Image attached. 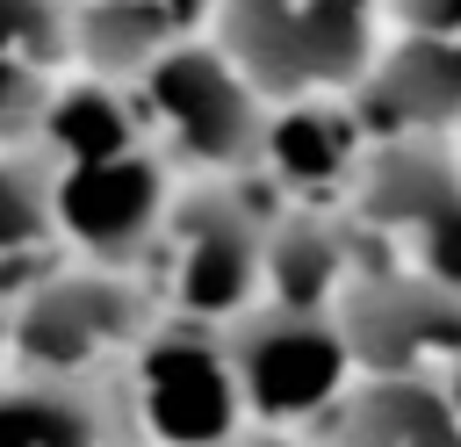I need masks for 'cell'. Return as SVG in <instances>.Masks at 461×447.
<instances>
[{"label":"cell","instance_id":"6da1fadb","mask_svg":"<svg viewBox=\"0 0 461 447\" xmlns=\"http://www.w3.org/2000/svg\"><path fill=\"white\" fill-rule=\"evenodd\" d=\"M223 58L252 94L317 101L375 65V0H223Z\"/></svg>","mask_w":461,"mask_h":447},{"label":"cell","instance_id":"7a4b0ae2","mask_svg":"<svg viewBox=\"0 0 461 447\" xmlns=\"http://www.w3.org/2000/svg\"><path fill=\"white\" fill-rule=\"evenodd\" d=\"M331 324L360 375H447L461 360V288L418 267H367L339 288Z\"/></svg>","mask_w":461,"mask_h":447},{"label":"cell","instance_id":"3957f363","mask_svg":"<svg viewBox=\"0 0 461 447\" xmlns=\"http://www.w3.org/2000/svg\"><path fill=\"white\" fill-rule=\"evenodd\" d=\"M223 360H230L238 404L259 411L267 425L317 418L353 382V360H346V339H339L331 310H281V303L252 310V317H238Z\"/></svg>","mask_w":461,"mask_h":447},{"label":"cell","instance_id":"277c9868","mask_svg":"<svg viewBox=\"0 0 461 447\" xmlns=\"http://www.w3.org/2000/svg\"><path fill=\"white\" fill-rule=\"evenodd\" d=\"M144 94L151 115L173 130V144L202 166H252L259 159V94L238 79V65L223 50H158L144 65Z\"/></svg>","mask_w":461,"mask_h":447},{"label":"cell","instance_id":"5b68a950","mask_svg":"<svg viewBox=\"0 0 461 447\" xmlns=\"http://www.w3.org/2000/svg\"><path fill=\"white\" fill-rule=\"evenodd\" d=\"M353 123L382 137H447L461 123V36H403L353 79Z\"/></svg>","mask_w":461,"mask_h":447},{"label":"cell","instance_id":"8992f818","mask_svg":"<svg viewBox=\"0 0 461 447\" xmlns=\"http://www.w3.org/2000/svg\"><path fill=\"white\" fill-rule=\"evenodd\" d=\"M137 397H144V418L166 447H223L238 433V411H245L223 346H209L194 332H173V339L144 346Z\"/></svg>","mask_w":461,"mask_h":447},{"label":"cell","instance_id":"52a82bcc","mask_svg":"<svg viewBox=\"0 0 461 447\" xmlns=\"http://www.w3.org/2000/svg\"><path fill=\"white\" fill-rule=\"evenodd\" d=\"M259 238L267 224L230 202V195H202L180 216V260H173V288L194 317H238L259 288Z\"/></svg>","mask_w":461,"mask_h":447},{"label":"cell","instance_id":"ba28073f","mask_svg":"<svg viewBox=\"0 0 461 447\" xmlns=\"http://www.w3.org/2000/svg\"><path fill=\"white\" fill-rule=\"evenodd\" d=\"M50 216L94 245V252H122L158 224V166L144 151H115V159H86L65 166V180L50 187Z\"/></svg>","mask_w":461,"mask_h":447},{"label":"cell","instance_id":"9c48e42d","mask_svg":"<svg viewBox=\"0 0 461 447\" xmlns=\"http://www.w3.org/2000/svg\"><path fill=\"white\" fill-rule=\"evenodd\" d=\"M324 418V447H461V418L432 375H360Z\"/></svg>","mask_w":461,"mask_h":447},{"label":"cell","instance_id":"30bf717a","mask_svg":"<svg viewBox=\"0 0 461 447\" xmlns=\"http://www.w3.org/2000/svg\"><path fill=\"white\" fill-rule=\"evenodd\" d=\"M353 274H360L353 238L324 216H281L259 238V281L281 310H331Z\"/></svg>","mask_w":461,"mask_h":447},{"label":"cell","instance_id":"8fae6325","mask_svg":"<svg viewBox=\"0 0 461 447\" xmlns=\"http://www.w3.org/2000/svg\"><path fill=\"white\" fill-rule=\"evenodd\" d=\"M130 324V296L108 288V281H58L43 288L29 310H22V353L50 375L65 368H86L108 339H122Z\"/></svg>","mask_w":461,"mask_h":447},{"label":"cell","instance_id":"7c38bea8","mask_svg":"<svg viewBox=\"0 0 461 447\" xmlns=\"http://www.w3.org/2000/svg\"><path fill=\"white\" fill-rule=\"evenodd\" d=\"M259 159L288 180V187H339L353 166H360V123L346 108H324V101H288L267 130H259Z\"/></svg>","mask_w":461,"mask_h":447},{"label":"cell","instance_id":"4fadbf2b","mask_svg":"<svg viewBox=\"0 0 461 447\" xmlns=\"http://www.w3.org/2000/svg\"><path fill=\"white\" fill-rule=\"evenodd\" d=\"M173 43V22L158 0H94L79 14V50L101 72H144Z\"/></svg>","mask_w":461,"mask_h":447},{"label":"cell","instance_id":"5bb4252c","mask_svg":"<svg viewBox=\"0 0 461 447\" xmlns=\"http://www.w3.org/2000/svg\"><path fill=\"white\" fill-rule=\"evenodd\" d=\"M43 137L86 166V159H115V151H137V130H130V108L108 94V87H65L50 108H43Z\"/></svg>","mask_w":461,"mask_h":447},{"label":"cell","instance_id":"9a60e30c","mask_svg":"<svg viewBox=\"0 0 461 447\" xmlns=\"http://www.w3.org/2000/svg\"><path fill=\"white\" fill-rule=\"evenodd\" d=\"M94 433H101L94 404L65 382L0 397V447H94Z\"/></svg>","mask_w":461,"mask_h":447},{"label":"cell","instance_id":"2e32d148","mask_svg":"<svg viewBox=\"0 0 461 447\" xmlns=\"http://www.w3.org/2000/svg\"><path fill=\"white\" fill-rule=\"evenodd\" d=\"M65 50V7L58 0H0V58L43 65Z\"/></svg>","mask_w":461,"mask_h":447},{"label":"cell","instance_id":"e0dca14e","mask_svg":"<svg viewBox=\"0 0 461 447\" xmlns=\"http://www.w3.org/2000/svg\"><path fill=\"white\" fill-rule=\"evenodd\" d=\"M43 224H50V187H43V173L7 159V166H0V260L22 252L29 238H43Z\"/></svg>","mask_w":461,"mask_h":447},{"label":"cell","instance_id":"ac0fdd59","mask_svg":"<svg viewBox=\"0 0 461 447\" xmlns=\"http://www.w3.org/2000/svg\"><path fill=\"white\" fill-rule=\"evenodd\" d=\"M36 108H43V94H36V65L0 58V130H22Z\"/></svg>","mask_w":461,"mask_h":447},{"label":"cell","instance_id":"d6986e66","mask_svg":"<svg viewBox=\"0 0 461 447\" xmlns=\"http://www.w3.org/2000/svg\"><path fill=\"white\" fill-rule=\"evenodd\" d=\"M403 36H461V0H389Z\"/></svg>","mask_w":461,"mask_h":447},{"label":"cell","instance_id":"ffe728a7","mask_svg":"<svg viewBox=\"0 0 461 447\" xmlns=\"http://www.w3.org/2000/svg\"><path fill=\"white\" fill-rule=\"evenodd\" d=\"M158 7H166V22L180 29V22H194V14H202V7H216V0H158Z\"/></svg>","mask_w":461,"mask_h":447},{"label":"cell","instance_id":"44dd1931","mask_svg":"<svg viewBox=\"0 0 461 447\" xmlns=\"http://www.w3.org/2000/svg\"><path fill=\"white\" fill-rule=\"evenodd\" d=\"M223 447H288V440H281V433H230Z\"/></svg>","mask_w":461,"mask_h":447}]
</instances>
